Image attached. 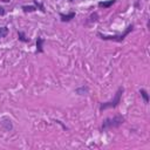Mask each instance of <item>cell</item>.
Here are the masks:
<instances>
[{
    "label": "cell",
    "mask_w": 150,
    "mask_h": 150,
    "mask_svg": "<svg viewBox=\"0 0 150 150\" xmlns=\"http://www.w3.org/2000/svg\"><path fill=\"white\" fill-rule=\"evenodd\" d=\"M125 118L122 115H116L114 117H107L102 121V125H101V130L105 131L109 129H114V128H118L124 123Z\"/></svg>",
    "instance_id": "obj_1"
},
{
    "label": "cell",
    "mask_w": 150,
    "mask_h": 150,
    "mask_svg": "<svg viewBox=\"0 0 150 150\" xmlns=\"http://www.w3.org/2000/svg\"><path fill=\"white\" fill-rule=\"evenodd\" d=\"M1 125L5 128V130H7V131H9V130H12V122H11V120H8V118H2V121H1Z\"/></svg>",
    "instance_id": "obj_8"
},
{
    "label": "cell",
    "mask_w": 150,
    "mask_h": 150,
    "mask_svg": "<svg viewBox=\"0 0 150 150\" xmlns=\"http://www.w3.org/2000/svg\"><path fill=\"white\" fill-rule=\"evenodd\" d=\"M74 18H75V12H70V13H68V14L60 13V19H61L62 22H68V21H70V20L74 19Z\"/></svg>",
    "instance_id": "obj_5"
},
{
    "label": "cell",
    "mask_w": 150,
    "mask_h": 150,
    "mask_svg": "<svg viewBox=\"0 0 150 150\" xmlns=\"http://www.w3.org/2000/svg\"><path fill=\"white\" fill-rule=\"evenodd\" d=\"M43 43H45V39H42L41 36L36 38V54H41L43 53Z\"/></svg>",
    "instance_id": "obj_4"
},
{
    "label": "cell",
    "mask_w": 150,
    "mask_h": 150,
    "mask_svg": "<svg viewBox=\"0 0 150 150\" xmlns=\"http://www.w3.org/2000/svg\"><path fill=\"white\" fill-rule=\"evenodd\" d=\"M33 4H34V5H35V7H36L38 9H40L42 13H45V12H46V9H45L43 5H42V4H40V2H38V0H33Z\"/></svg>",
    "instance_id": "obj_13"
},
{
    "label": "cell",
    "mask_w": 150,
    "mask_h": 150,
    "mask_svg": "<svg viewBox=\"0 0 150 150\" xmlns=\"http://www.w3.org/2000/svg\"><path fill=\"white\" fill-rule=\"evenodd\" d=\"M139 94H141V96L143 97L144 102L148 104V103H149V94H148V91H146L145 89H139Z\"/></svg>",
    "instance_id": "obj_11"
},
{
    "label": "cell",
    "mask_w": 150,
    "mask_h": 150,
    "mask_svg": "<svg viewBox=\"0 0 150 150\" xmlns=\"http://www.w3.org/2000/svg\"><path fill=\"white\" fill-rule=\"evenodd\" d=\"M5 8L2 7V6H0V15H5Z\"/></svg>",
    "instance_id": "obj_15"
},
{
    "label": "cell",
    "mask_w": 150,
    "mask_h": 150,
    "mask_svg": "<svg viewBox=\"0 0 150 150\" xmlns=\"http://www.w3.org/2000/svg\"><path fill=\"white\" fill-rule=\"evenodd\" d=\"M134 30V25L132 23H130L125 29H124V32L122 33V34H120V35H105V34H102V33H97V36L100 38V39H102V40H105V41H115V42H122L131 32Z\"/></svg>",
    "instance_id": "obj_2"
},
{
    "label": "cell",
    "mask_w": 150,
    "mask_h": 150,
    "mask_svg": "<svg viewBox=\"0 0 150 150\" xmlns=\"http://www.w3.org/2000/svg\"><path fill=\"white\" fill-rule=\"evenodd\" d=\"M97 19H98V14L95 12V13H93L90 16H89V21L90 22H96L97 21Z\"/></svg>",
    "instance_id": "obj_14"
},
{
    "label": "cell",
    "mask_w": 150,
    "mask_h": 150,
    "mask_svg": "<svg viewBox=\"0 0 150 150\" xmlns=\"http://www.w3.org/2000/svg\"><path fill=\"white\" fill-rule=\"evenodd\" d=\"M75 93L77 94V95H87L88 93H89V88H88V86H81V87H79V88H76L75 89Z\"/></svg>",
    "instance_id": "obj_6"
},
{
    "label": "cell",
    "mask_w": 150,
    "mask_h": 150,
    "mask_svg": "<svg viewBox=\"0 0 150 150\" xmlns=\"http://www.w3.org/2000/svg\"><path fill=\"white\" fill-rule=\"evenodd\" d=\"M18 38H19V40L21 41V42H29L30 41V39L29 38H27L26 36V34L23 33V32H18Z\"/></svg>",
    "instance_id": "obj_10"
},
{
    "label": "cell",
    "mask_w": 150,
    "mask_h": 150,
    "mask_svg": "<svg viewBox=\"0 0 150 150\" xmlns=\"http://www.w3.org/2000/svg\"><path fill=\"white\" fill-rule=\"evenodd\" d=\"M21 9H22L25 13H32V12H35L38 8L35 7V5H33V6H27V5H23V6L21 7Z\"/></svg>",
    "instance_id": "obj_9"
},
{
    "label": "cell",
    "mask_w": 150,
    "mask_h": 150,
    "mask_svg": "<svg viewBox=\"0 0 150 150\" xmlns=\"http://www.w3.org/2000/svg\"><path fill=\"white\" fill-rule=\"evenodd\" d=\"M116 0H107V1H100L98 2V7L100 8H109L110 6H112L115 4Z\"/></svg>",
    "instance_id": "obj_7"
},
{
    "label": "cell",
    "mask_w": 150,
    "mask_h": 150,
    "mask_svg": "<svg viewBox=\"0 0 150 150\" xmlns=\"http://www.w3.org/2000/svg\"><path fill=\"white\" fill-rule=\"evenodd\" d=\"M8 27H6V26H2V27H0V39L1 38H5V36H7V34H8Z\"/></svg>",
    "instance_id": "obj_12"
},
{
    "label": "cell",
    "mask_w": 150,
    "mask_h": 150,
    "mask_svg": "<svg viewBox=\"0 0 150 150\" xmlns=\"http://www.w3.org/2000/svg\"><path fill=\"white\" fill-rule=\"evenodd\" d=\"M123 91H124V88H123V87H118L117 91L115 93L114 98H111L110 101H107V102L101 103V104H100V110L103 111V110L109 109V108H116V107L121 103V97H122Z\"/></svg>",
    "instance_id": "obj_3"
}]
</instances>
